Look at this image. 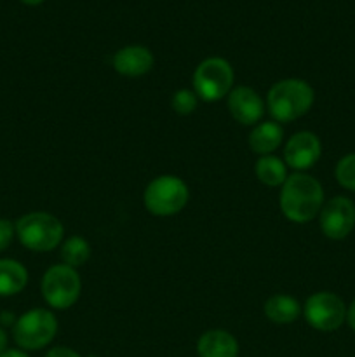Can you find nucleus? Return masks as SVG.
I'll use <instances>...</instances> for the list:
<instances>
[{"label":"nucleus","mask_w":355,"mask_h":357,"mask_svg":"<svg viewBox=\"0 0 355 357\" xmlns=\"http://www.w3.org/2000/svg\"><path fill=\"white\" fill-rule=\"evenodd\" d=\"M281 211L289 222L308 223L324 206V188L319 180L306 173H292L281 190Z\"/></svg>","instance_id":"f257e3e1"},{"label":"nucleus","mask_w":355,"mask_h":357,"mask_svg":"<svg viewBox=\"0 0 355 357\" xmlns=\"http://www.w3.org/2000/svg\"><path fill=\"white\" fill-rule=\"evenodd\" d=\"M315 101L313 87L303 79L275 82L267 94V108L275 122H292L308 114Z\"/></svg>","instance_id":"f03ea898"},{"label":"nucleus","mask_w":355,"mask_h":357,"mask_svg":"<svg viewBox=\"0 0 355 357\" xmlns=\"http://www.w3.org/2000/svg\"><path fill=\"white\" fill-rule=\"evenodd\" d=\"M16 236L26 250L49 253L63 243L65 227L51 213L33 211L21 216L16 223Z\"/></svg>","instance_id":"7ed1b4c3"},{"label":"nucleus","mask_w":355,"mask_h":357,"mask_svg":"<svg viewBox=\"0 0 355 357\" xmlns=\"http://www.w3.org/2000/svg\"><path fill=\"white\" fill-rule=\"evenodd\" d=\"M190 201L188 185L174 174L157 176L146 185L143 202L146 211L155 216H173L183 211Z\"/></svg>","instance_id":"20e7f679"},{"label":"nucleus","mask_w":355,"mask_h":357,"mask_svg":"<svg viewBox=\"0 0 355 357\" xmlns=\"http://www.w3.org/2000/svg\"><path fill=\"white\" fill-rule=\"evenodd\" d=\"M58 319L47 309H31L16 319L13 338L21 351H38L54 340Z\"/></svg>","instance_id":"39448f33"},{"label":"nucleus","mask_w":355,"mask_h":357,"mask_svg":"<svg viewBox=\"0 0 355 357\" xmlns=\"http://www.w3.org/2000/svg\"><path fill=\"white\" fill-rule=\"evenodd\" d=\"M233 73L232 65L225 58L212 56L204 59L194 72V93L198 100L214 103L221 98L228 96L233 89Z\"/></svg>","instance_id":"423d86ee"},{"label":"nucleus","mask_w":355,"mask_h":357,"mask_svg":"<svg viewBox=\"0 0 355 357\" xmlns=\"http://www.w3.org/2000/svg\"><path fill=\"white\" fill-rule=\"evenodd\" d=\"M42 296L49 307L65 310L75 305L82 293V281L77 268L65 264L52 265L42 278Z\"/></svg>","instance_id":"0eeeda50"},{"label":"nucleus","mask_w":355,"mask_h":357,"mask_svg":"<svg viewBox=\"0 0 355 357\" xmlns=\"http://www.w3.org/2000/svg\"><path fill=\"white\" fill-rule=\"evenodd\" d=\"M303 316L313 330L329 333L345 323L347 307L343 300L334 293L319 291L306 298L303 305Z\"/></svg>","instance_id":"6e6552de"},{"label":"nucleus","mask_w":355,"mask_h":357,"mask_svg":"<svg viewBox=\"0 0 355 357\" xmlns=\"http://www.w3.org/2000/svg\"><path fill=\"white\" fill-rule=\"evenodd\" d=\"M319 222L327 239H345L355 227V204L343 195L333 197L320 209Z\"/></svg>","instance_id":"1a4fd4ad"},{"label":"nucleus","mask_w":355,"mask_h":357,"mask_svg":"<svg viewBox=\"0 0 355 357\" xmlns=\"http://www.w3.org/2000/svg\"><path fill=\"white\" fill-rule=\"evenodd\" d=\"M320 153H322V145L319 136L313 135L312 131H299L294 132L285 143L284 162L296 173H305L319 162Z\"/></svg>","instance_id":"9d476101"},{"label":"nucleus","mask_w":355,"mask_h":357,"mask_svg":"<svg viewBox=\"0 0 355 357\" xmlns=\"http://www.w3.org/2000/svg\"><path fill=\"white\" fill-rule=\"evenodd\" d=\"M230 115L242 126L260 124L265 114V103L260 94L247 86L233 87L228 96Z\"/></svg>","instance_id":"9b49d317"},{"label":"nucleus","mask_w":355,"mask_h":357,"mask_svg":"<svg viewBox=\"0 0 355 357\" xmlns=\"http://www.w3.org/2000/svg\"><path fill=\"white\" fill-rule=\"evenodd\" d=\"M113 68L118 75L143 77L153 68V52L145 45H125L113 54Z\"/></svg>","instance_id":"f8f14e48"},{"label":"nucleus","mask_w":355,"mask_h":357,"mask_svg":"<svg viewBox=\"0 0 355 357\" xmlns=\"http://www.w3.org/2000/svg\"><path fill=\"white\" fill-rule=\"evenodd\" d=\"M198 357H237L239 342L225 330H209L197 342Z\"/></svg>","instance_id":"ddd939ff"},{"label":"nucleus","mask_w":355,"mask_h":357,"mask_svg":"<svg viewBox=\"0 0 355 357\" xmlns=\"http://www.w3.org/2000/svg\"><path fill=\"white\" fill-rule=\"evenodd\" d=\"M284 142V129L278 122H260L253 128L247 143L249 149L253 150L256 155H274L275 150L282 145Z\"/></svg>","instance_id":"4468645a"},{"label":"nucleus","mask_w":355,"mask_h":357,"mask_svg":"<svg viewBox=\"0 0 355 357\" xmlns=\"http://www.w3.org/2000/svg\"><path fill=\"white\" fill-rule=\"evenodd\" d=\"M301 314V303L291 295L278 293V295L270 296L265 302V316L268 317V321L275 324H291L298 321Z\"/></svg>","instance_id":"2eb2a0df"},{"label":"nucleus","mask_w":355,"mask_h":357,"mask_svg":"<svg viewBox=\"0 0 355 357\" xmlns=\"http://www.w3.org/2000/svg\"><path fill=\"white\" fill-rule=\"evenodd\" d=\"M28 284V271L23 264L10 258L0 260V296H14L23 291Z\"/></svg>","instance_id":"dca6fc26"},{"label":"nucleus","mask_w":355,"mask_h":357,"mask_svg":"<svg viewBox=\"0 0 355 357\" xmlns=\"http://www.w3.org/2000/svg\"><path fill=\"white\" fill-rule=\"evenodd\" d=\"M256 178L267 187H282L287 180V166L284 159L275 155H263L256 160L254 166Z\"/></svg>","instance_id":"f3484780"},{"label":"nucleus","mask_w":355,"mask_h":357,"mask_svg":"<svg viewBox=\"0 0 355 357\" xmlns=\"http://www.w3.org/2000/svg\"><path fill=\"white\" fill-rule=\"evenodd\" d=\"M90 258V244L82 236H72L61 243L63 264L72 268L86 265Z\"/></svg>","instance_id":"a211bd4d"},{"label":"nucleus","mask_w":355,"mask_h":357,"mask_svg":"<svg viewBox=\"0 0 355 357\" xmlns=\"http://www.w3.org/2000/svg\"><path fill=\"white\" fill-rule=\"evenodd\" d=\"M336 180L347 190L355 192V153H348L336 164Z\"/></svg>","instance_id":"6ab92c4d"},{"label":"nucleus","mask_w":355,"mask_h":357,"mask_svg":"<svg viewBox=\"0 0 355 357\" xmlns=\"http://www.w3.org/2000/svg\"><path fill=\"white\" fill-rule=\"evenodd\" d=\"M198 98L194 93V89H180L173 94L171 107L178 115H191L197 110Z\"/></svg>","instance_id":"aec40b11"},{"label":"nucleus","mask_w":355,"mask_h":357,"mask_svg":"<svg viewBox=\"0 0 355 357\" xmlns=\"http://www.w3.org/2000/svg\"><path fill=\"white\" fill-rule=\"evenodd\" d=\"M14 236H16V227H14V223L7 218H0V253L10 246Z\"/></svg>","instance_id":"412c9836"},{"label":"nucleus","mask_w":355,"mask_h":357,"mask_svg":"<svg viewBox=\"0 0 355 357\" xmlns=\"http://www.w3.org/2000/svg\"><path fill=\"white\" fill-rule=\"evenodd\" d=\"M45 357H82V356L70 347H54L45 354Z\"/></svg>","instance_id":"4be33fe9"},{"label":"nucleus","mask_w":355,"mask_h":357,"mask_svg":"<svg viewBox=\"0 0 355 357\" xmlns=\"http://www.w3.org/2000/svg\"><path fill=\"white\" fill-rule=\"evenodd\" d=\"M16 319L17 317L14 316L13 312H9V310H6V312H0V326H14L16 324Z\"/></svg>","instance_id":"5701e85b"},{"label":"nucleus","mask_w":355,"mask_h":357,"mask_svg":"<svg viewBox=\"0 0 355 357\" xmlns=\"http://www.w3.org/2000/svg\"><path fill=\"white\" fill-rule=\"evenodd\" d=\"M347 321H348V324H350L352 330L355 331V300L352 302V305L347 309Z\"/></svg>","instance_id":"b1692460"},{"label":"nucleus","mask_w":355,"mask_h":357,"mask_svg":"<svg viewBox=\"0 0 355 357\" xmlns=\"http://www.w3.org/2000/svg\"><path fill=\"white\" fill-rule=\"evenodd\" d=\"M0 357H30L26 354V351H21V349H7Z\"/></svg>","instance_id":"393cba45"},{"label":"nucleus","mask_w":355,"mask_h":357,"mask_svg":"<svg viewBox=\"0 0 355 357\" xmlns=\"http://www.w3.org/2000/svg\"><path fill=\"white\" fill-rule=\"evenodd\" d=\"M7 351V333L2 326H0V356Z\"/></svg>","instance_id":"a878e982"},{"label":"nucleus","mask_w":355,"mask_h":357,"mask_svg":"<svg viewBox=\"0 0 355 357\" xmlns=\"http://www.w3.org/2000/svg\"><path fill=\"white\" fill-rule=\"evenodd\" d=\"M23 3H26V6H40L44 0H21Z\"/></svg>","instance_id":"bb28decb"}]
</instances>
